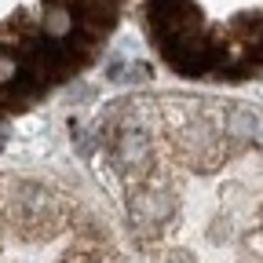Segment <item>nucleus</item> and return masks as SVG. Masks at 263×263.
Here are the masks:
<instances>
[{
  "label": "nucleus",
  "mask_w": 263,
  "mask_h": 263,
  "mask_svg": "<svg viewBox=\"0 0 263 263\" xmlns=\"http://www.w3.org/2000/svg\"><path fill=\"white\" fill-rule=\"evenodd\" d=\"M15 219L29 230V234H51L59 227V205L55 197L41 186H18L15 190Z\"/></svg>",
  "instance_id": "nucleus-1"
},
{
  "label": "nucleus",
  "mask_w": 263,
  "mask_h": 263,
  "mask_svg": "<svg viewBox=\"0 0 263 263\" xmlns=\"http://www.w3.org/2000/svg\"><path fill=\"white\" fill-rule=\"evenodd\" d=\"M179 146H183V157L197 168H212V164L223 157V139L205 124V121H194L183 136H179Z\"/></svg>",
  "instance_id": "nucleus-2"
},
{
  "label": "nucleus",
  "mask_w": 263,
  "mask_h": 263,
  "mask_svg": "<svg viewBox=\"0 0 263 263\" xmlns=\"http://www.w3.org/2000/svg\"><path fill=\"white\" fill-rule=\"evenodd\" d=\"M168 216H172V197L164 190H139V194H132V219H136L139 227L154 230Z\"/></svg>",
  "instance_id": "nucleus-3"
},
{
  "label": "nucleus",
  "mask_w": 263,
  "mask_h": 263,
  "mask_svg": "<svg viewBox=\"0 0 263 263\" xmlns=\"http://www.w3.org/2000/svg\"><path fill=\"white\" fill-rule=\"evenodd\" d=\"M168 59L179 70H201L209 59V44L197 37V29L179 33V37H168Z\"/></svg>",
  "instance_id": "nucleus-4"
},
{
  "label": "nucleus",
  "mask_w": 263,
  "mask_h": 263,
  "mask_svg": "<svg viewBox=\"0 0 263 263\" xmlns=\"http://www.w3.org/2000/svg\"><path fill=\"white\" fill-rule=\"evenodd\" d=\"M114 154H117V164L121 168H146L150 164V139L143 136L139 128H128V132H121L117 136V143H114Z\"/></svg>",
  "instance_id": "nucleus-5"
},
{
  "label": "nucleus",
  "mask_w": 263,
  "mask_h": 263,
  "mask_svg": "<svg viewBox=\"0 0 263 263\" xmlns=\"http://www.w3.org/2000/svg\"><path fill=\"white\" fill-rule=\"evenodd\" d=\"M223 128H227V136H234V139H252L256 146H263V114L252 110V106L227 110Z\"/></svg>",
  "instance_id": "nucleus-6"
},
{
  "label": "nucleus",
  "mask_w": 263,
  "mask_h": 263,
  "mask_svg": "<svg viewBox=\"0 0 263 263\" xmlns=\"http://www.w3.org/2000/svg\"><path fill=\"white\" fill-rule=\"evenodd\" d=\"M41 29H44L48 41H70L73 29H77V11H73L70 4H62V0H55V4L44 8Z\"/></svg>",
  "instance_id": "nucleus-7"
},
{
  "label": "nucleus",
  "mask_w": 263,
  "mask_h": 263,
  "mask_svg": "<svg viewBox=\"0 0 263 263\" xmlns=\"http://www.w3.org/2000/svg\"><path fill=\"white\" fill-rule=\"evenodd\" d=\"M77 26L88 33V37H99L114 26V4L110 0H81L77 8Z\"/></svg>",
  "instance_id": "nucleus-8"
},
{
  "label": "nucleus",
  "mask_w": 263,
  "mask_h": 263,
  "mask_svg": "<svg viewBox=\"0 0 263 263\" xmlns=\"http://www.w3.org/2000/svg\"><path fill=\"white\" fill-rule=\"evenodd\" d=\"M18 77H22V59H18L15 51H4V48H0V88L15 84Z\"/></svg>",
  "instance_id": "nucleus-9"
},
{
  "label": "nucleus",
  "mask_w": 263,
  "mask_h": 263,
  "mask_svg": "<svg viewBox=\"0 0 263 263\" xmlns=\"http://www.w3.org/2000/svg\"><path fill=\"white\" fill-rule=\"evenodd\" d=\"M164 263H190L183 252H172V256H164Z\"/></svg>",
  "instance_id": "nucleus-10"
},
{
  "label": "nucleus",
  "mask_w": 263,
  "mask_h": 263,
  "mask_svg": "<svg viewBox=\"0 0 263 263\" xmlns=\"http://www.w3.org/2000/svg\"><path fill=\"white\" fill-rule=\"evenodd\" d=\"M0 146H4V132H0Z\"/></svg>",
  "instance_id": "nucleus-11"
}]
</instances>
